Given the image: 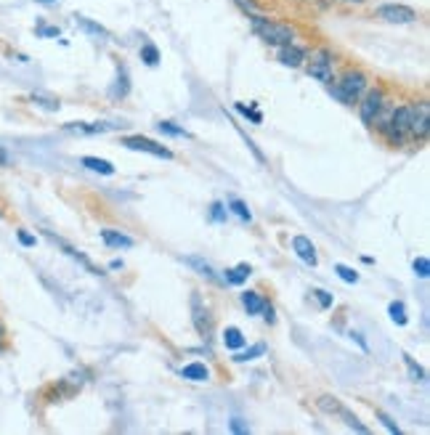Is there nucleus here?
Instances as JSON below:
<instances>
[{
  "label": "nucleus",
  "instance_id": "obj_1",
  "mask_svg": "<svg viewBox=\"0 0 430 435\" xmlns=\"http://www.w3.org/2000/svg\"><path fill=\"white\" fill-rule=\"evenodd\" d=\"M247 19H250L252 32H255L266 45L282 48V45H290L297 40V30L292 27V24H287V22H276V19L263 16V14L247 16Z\"/></svg>",
  "mask_w": 430,
  "mask_h": 435
},
{
  "label": "nucleus",
  "instance_id": "obj_2",
  "mask_svg": "<svg viewBox=\"0 0 430 435\" xmlns=\"http://www.w3.org/2000/svg\"><path fill=\"white\" fill-rule=\"evenodd\" d=\"M370 88V77L364 69H356V67H351V69H345L340 77H335L332 83H329V90H332V96L342 101V104L354 106L358 104V99L367 93Z\"/></svg>",
  "mask_w": 430,
  "mask_h": 435
},
{
  "label": "nucleus",
  "instance_id": "obj_3",
  "mask_svg": "<svg viewBox=\"0 0 430 435\" xmlns=\"http://www.w3.org/2000/svg\"><path fill=\"white\" fill-rule=\"evenodd\" d=\"M303 67H306L308 77L329 85V83L335 80V53H332V48H326V45L313 48L311 53L306 56V64H303Z\"/></svg>",
  "mask_w": 430,
  "mask_h": 435
},
{
  "label": "nucleus",
  "instance_id": "obj_4",
  "mask_svg": "<svg viewBox=\"0 0 430 435\" xmlns=\"http://www.w3.org/2000/svg\"><path fill=\"white\" fill-rule=\"evenodd\" d=\"M388 104V93L386 88H380V85H374V88H367V93L358 99V117L364 125H374L377 120V114L383 112V106Z\"/></svg>",
  "mask_w": 430,
  "mask_h": 435
},
{
  "label": "nucleus",
  "instance_id": "obj_5",
  "mask_svg": "<svg viewBox=\"0 0 430 435\" xmlns=\"http://www.w3.org/2000/svg\"><path fill=\"white\" fill-rule=\"evenodd\" d=\"M374 19L386 22V24H415L417 11L412 6H404V3H383L374 8Z\"/></svg>",
  "mask_w": 430,
  "mask_h": 435
},
{
  "label": "nucleus",
  "instance_id": "obj_6",
  "mask_svg": "<svg viewBox=\"0 0 430 435\" xmlns=\"http://www.w3.org/2000/svg\"><path fill=\"white\" fill-rule=\"evenodd\" d=\"M119 146L131 151H144V154H151V157H163V160H173V151L147 138V135H125V138H119Z\"/></svg>",
  "mask_w": 430,
  "mask_h": 435
},
{
  "label": "nucleus",
  "instance_id": "obj_7",
  "mask_svg": "<svg viewBox=\"0 0 430 435\" xmlns=\"http://www.w3.org/2000/svg\"><path fill=\"white\" fill-rule=\"evenodd\" d=\"M192 321H194V330L199 332V337L208 343L210 337H213V314H210V308L202 302V298L197 292L192 295Z\"/></svg>",
  "mask_w": 430,
  "mask_h": 435
},
{
  "label": "nucleus",
  "instance_id": "obj_8",
  "mask_svg": "<svg viewBox=\"0 0 430 435\" xmlns=\"http://www.w3.org/2000/svg\"><path fill=\"white\" fill-rule=\"evenodd\" d=\"M430 130V104L428 101H420L415 106V114H412V125H409V138L415 141H425Z\"/></svg>",
  "mask_w": 430,
  "mask_h": 435
},
{
  "label": "nucleus",
  "instance_id": "obj_9",
  "mask_svg": "<svg viewBox=\"0 0 430 435\" xmlns=\"http://www.w3.org/2000/svg\"><path fill=\"white\" fill-rule=\"evenodd\" d=\"M306 56H308V48H303V45H297V43L276 48L279 64H282V67H290V69H300V67L306 64Z\"/></svg>",
  "mask_w": 430,
  "mask_h": 435
},
{
  "label": "nucleus",
  "instance_id": "obj_10",
  "mask_svg": "<svg viewBox=\"0 0 430 435\" xmlns=\"http://www.w3.org/2000/svg\"><path fill=\"white\" fill-rule=\"evenodd\" d=\"M292 250H295V255L303 260V263H308L311 268H316V263H319V255H316V247H313V241L308 237H292Z\"/></svg>",
  "mask_w": 430,
  "mask_h": 435
},
{
  "label": "nucleus",
  "instance_id": "obj_11",
  "mask_svg": "<svg viewBox=\"0 0 430 435\" xmlns=\"http://www.w3.org/2000/svg\"><path fill=\"white\" fill-rule=\"evenodd\" d=\"M101 241H104L106 247H112V250H131V247L135 244L128 234L115 231V228H104V231H101Z\"/></svg>",
  "mask_w": 430,
  "mask_h": 435
},
{
  "label": "nucleus",
  "instance_id": "obj_12",
  "mask_svg": "<svg viewBox=\"0 0 430 435\" xmlns=\"http://www.w3.org/2000/svg\"><path fill=\"white\" fill-rule=\"evenodd\" d=\"M115 125H109V122H67L64 125V130L67 133H80V135H93V133H106V130H112Z\"/></svg>",
  "mask_w": 430,
  "mask_h": 435
},
{
  "label": "nucleus",
  "instance_id": "obj_13",
  "mask_svg": "<svg viewBox=\"0 0 430 435\" xmlns=\"http://www.w3.org/2000/svg\"><path fill=\"white\" fill-rule=\"evenodd\" d=\"M183 379H189V382H208L210 379V369L205 364H199V361H194V364H186V366H181L179 372Z\"/></svg>",
  "mask_w": 430,
  "mask_h": 435
},
{
  "label": "nucleus",
  "instance_id": "obj_14",
  "mask_svg": "<svg viewBox=\"0 0 430 435\" xmlns=\"http://www.w3.org/2000/svg\"><path fill=\"white\" fill-rule=\"evenodd\" d=\"M263 302L266 298L261 295V292H255V289H247V292H242V305H245V311L250 316H258L263 311Z\"/></svg>",
  "mask_w": 430,
  "mask_h": 435
},
{
  "label": "nucleus",
  "instance_id": "obj_15",
  "mask_svg": "<svg viewBox=\"0 0 430 435\" xmlns=\"http://www.w3.org/2000/svg\"><path fill=\"white\" fill-rule=\"evenodd\" d=\"M223 346L229 348V350H239V348L247 346V337L242 334L239 327H226L223 330Z\"/></svg>",
  "mask_w": 430,
  "mask_h": 435
},
{
  "label": "nucleus",
  "instance_id": "obj_16",
  "mask_svg": "<svg viewBox=\"0 0 430 435\" xmlns=\"http://www.w3.org/2000/svg\"><path fill=\"white\" fill-rule=\"evenodd\" d=\"M77 24L83 27V30L88 32L90 37H101V43H106V40H112V35H109V30L106 27H101V24H96V22H90V19H85V16H77Z\"/></svg>",
  "mask_w": 430,
  "mask_h": 435
},
{
  "label": "nucleus",
  "instance_id": "obj_17",
  "mask_svg": "<svg viewBox=\"0 0 430 435\" xmlns=\"http://www.w3.org/2000/svg\"><path fill=\"white\" fill-rule=\"evenodd\" d=\"M80 162H83V167H88L90 173H99V176H115V165L106 162V160H99V157H83Z\"/></svg>",
  "mask_w": 430,
  "mask_h": 435
},
{
  "label": "nucleus",
  "instance_id": "obj_18",
  "mask_svg": "<svg viewBox=\"0 0 430 435\" xmlns=\"http://www.w3.org/2000/svg\"><path fill=\"white\" fill-rule=\"evenodd\" d=\"M186 263H189L192 268H197V273H199V276H205L208 282H215V284H223L221 279H218V273L213 271V266H210V263H205V260H199V257H186Z\"/></svg>",
  "mask_w": 430,
  "mask_h": 435
},
{
  "label": "nucleus",
  "instance_id": "obj_19",
  "mask_svg": "<svg viewBox=\"0 0 430 435\" xmlns=\"http://www.w3.org/2000/svg\"><path fill=\"white\" fill-rule=\"evenodd\" d=\"M30 101L38 106H43V109H48V112H59V106H61V101L56 99V96H48V93H40V90L32 93Z\"/></svg>",
  "mask_w": 430,
  "mask_h": 435
},
{
  "label": "nucleus",
  "instance_id": "obj_20",
  "mask_svg": "<svg viewBox=\"0 0 430 435\" xmlns=\"http://www.w3.org/2000/svg\"><path fill=\"white\" fill-rule=\"evenodd\" d=\"M252 273V268L247 266V263H239L237 268H231V271H226V284H242V282H247V276Z\"/></svg>",
  "mask_w": 430,
  "mask_h": 435
},
{
  "label": "nucleus",
  "instance_id": "obj_21",
  "mask_svg": "<svg viewBox=\"0 0 430 435\" xmlns=\"http://www.w3.org/2000/svg\"><path fill=\"white\" fill-rule=\"evenodd\" d=\"M226 207H229V210H234V215H237V218H242V221H247V223H250V221H252V212H250V207H247V205H245V202H242L239 196H231Z\"/></svg>",
  "mask_w": 430,
  "mask_h": 435
},
{
  "label": "nucleus",
  "instance_id": "obj_22",
  "mask_svg": "<svg viewBox=\"0 0 430 435\" xmlns=\"http://www.w3.org/2000/svg\"><path fill=\"white\" fill-rule=\"evenodd\" d=\"M141 61H144L147 67H157V64H160V51H157V45H151V43L141 45Z\"/></svg>",
  "mask_w": 430,
  "mask_h": 435
},
{
  "label": "nucleus",
  "instance_id": "obj_23",
  "mask_svg": "<svg viewBox=\"0 0 430 435\" xmlns=\"http://www.w3.org/2000/svg\"><path fill=\"white\" fill-rule=\"evenodd\" d=\"M388 314H390V318L399 324V327H404L409 318H406V308H404V302L401 300H393L390 305H388Z\"/></svg>",
  "mask_w": 430,
  "mask_h": 435
},
{
  "label": "nucleus",
  "instance_id": "obj_24",
  "mask_svg": "<svg viewBox=\"0 0 430 435\" xmlns=\"http://www.w3.org/2000/svg\"><path fill=\"white\" fill-rule=\"evenodd\" d=\"M338 417H342V420H345V425H348L351 430H356V433H370V430H367V425H361V422H358V417H354V414H351L345 406H340Z\"/></svg>",
  "mask_w": 430,
  "mask_h": 435
},
{
  "label": "nucleus",
  "instance_id": "obj_25",
  "mask_svg": "<svg viewBox=\"0 0 430 435\" xmlns=\"http://www.w3.org/2000/svg\"><path fill=\"white\" fill-rule=\"evenodd\" d=\"M157 130H160V133H165V135H173V138H189V133H186L183 128H179L176 122H167V120L157 122Z\"/></svg>",
  "mask_w": 430,
  "mask_h": 435
},
{
  "label": "nucleus",
  "instance_id": "obj_26",
  "mask_svg": "<svg viewBox=\"0 0 430 435\" xmlns=\"http://www.w3.org/2000/svg\"><path fill=\"white\" fill-rule=\"evenodd\" d=\"M263 353H266V346H263V343H258V346H252V348H247V350H242V353H237V356H234V361H239V364H245V361L258 359V356H263Z\"/></svg>",
  "mask_w": 430,
  "mask_h": 435
},
{
  "label": "nucleus",
  "instance_id": "obj_27",
  "mask_svg": "<svg viewBox=\"0 0 430 435\" xmlns=\"http://www.w3.org/2000/svg\"><path fill=\"white\" fill-rule=\"evenodd\" d=\"M316 404H319V409H322V411H326V414H338V411H340V406H342L340 401L335 398V395H322Z\"/></svg>",
  "mask_w": 430,
  "mask_h": 435
},
{
  "label": "nucleus",
  "instance_id": "obj_28",
  "mask_svg": "<svg viewBox=\"0 0 430 435\" xmlns=\"http://www.w3.org/2000/svg\"><path fill=\"white\" fill-rule=\"evenodd\" d=\"M234 109H237L239 114H245V117H250V120L255 122V125H261V122H263V114H261V112H258L255 106H245V104H242V101H237V104H234Z\"/></svg>",
  "mask_w": 430,
  "mask_h": 435
},
{
  "label": "nucleus",
  "instance_id": "obj_29",
  "mask_svg": "<svg viewBox=\"0 0 430 435\" xmlns=\"http://www.w3.org/2000/svg\"><path fill=\"white\" fill-rule=\"evenodd\" d=\"M335 273L340 276L345 284H356V282H358V273H356V271L348 268V266H342V263H338V266H335Z\"/></svg>",
  "mask_w": 430,
  "mask_h": 435
},
{
  "label": "nucleus",
  "instance_id": "obj_30",
  "mask_svg": "<svg viewBox=\"0 0 430 435\" xmlns=\"http://www.w3.org/2000/svg\"><path fill=\"white\" fill-rule=\"evenodd\" d=\"M128 90H131V85H128V72H125V67H119L117 88L112 90V93H115V96H119V99H125V96H128Z\"/></svg>",
  "mask_w": 430,
  "mask_h": 435
},
{
  "label": "nucleus",
  "instance_id": "obj_31",
  "mask_svg": "<svg viewBox=\"0 0 430 435\" xmlns=\"http://www.w3.org/2000/svg\"><path fill=\"white\" fill-rule=\"evenodd\" d=\"M404 364L409 366V375H412L415 382H425V372H422V366H417L412 356H406V353H404Z\"/></svg>",
  "mask_w": 430,
  "mask_h": 435
},
{
  "label": "nucleus",
  "instance_id": "obj_32",
  "mask_svg": "<svg viewBox=\"0 0 430 435\" xmlns=\"http://www.w3.org/2000/svg\"><path fill=\"white\" fill-rule=\"evenodd\" d=\"M226 215H229V207H226L223 202H213V205H210V218H213L215 223H223Z\"/></svg>",
  "mask_w": 430,
  "mask_h": 435
},
{
  "label": "nucleus",
  "instance_id": "obj_33",
  "mask_svg": "<svg viewBox=\"0 0 430 435\" xmlns=\"http://www.w3.org/2000/svg\"><path fill=\"white\" fill-rule=\"evenodd\" d=\"M412 268L420 279H428L430 276V260L428 257H415V263H412Z\"/></svg>",
  "mask_w": 430,
  "mask_h": 435
},
{
  "label": "nucleus",
  "instance_id": "obj_34",
  "mask_svg": "<svg viewBox=\"0 0 430 435\" xmlns=\"http://www.w3.org/2000/svg\"><path fill=\"white\" fill-rule=\"evenodd\" d=\"M311 295H313V300L319 302V308H332V302H335V298H332L326 289H313Z\"/></svg>",
  "mask_w": 430,
  "mask_h": 435
},
{
  "label": "nucleus",
  "instance_id": "obj_35",
  "mask_svg": "<svg viewBox=\"0 0 430 435\" xmlns=\"http://www.w3.org/2000/svg\"><path fill=\"white\" fill-rule=\"evenodd\" d=\"M374 417H377V420L383 422V425H386V427L390 430V433H396V435L401 433V427H399V425H396L393 420H390V417H388L386 411H380V409H377V411H374Z\"/></svg>",
  "mask_w": 430,
  "mask_h": 435
},
{
  "label": "nucleus",
  "instance_id": "obj_36",
  "mask_svg": "<svg viewBox=\"0 0 430 435\" xmlns=\"http://www.w3.org/2000/svg\"><path fill=\"white\" fill-rule=\"evenodd\" d=\"M229 427H231V433H250V427L245 425V420H239V417H234V420L229 422Z\"/></svg>",
  "mask_w": 430,
  "mask_h": 435
},
{
  "label": "nucleus",
  "instance_id": "obj_37",
  "mask_svg": "<svg viewBox=\"0 0 430 435\" xmlns=\"http://www.w3.org/2000/svg\"><path fill=\"white\" fill-rule=\"evenodd\" d=\"M261 314H263V321H266V324H274V321H276V316H274V305H271V302H263V311H261Z\"/></svg>",
  "mask_w": 430,
  "mask_h": 435
},
{
  "label": "nucleus",
  "instance_id": "obj_38",
  "mask_svg": "<svg viewBox=\"0 0 430 435\" xmlns=\"http://www.w3.org/2000/svg\"><path fill=\"white\" fill-rule=\"evenodd\" d=\"M16 237H19V241H22V244H24V247H35V237H32V234H27V231H24V228H22V231H16Z\"/></svg>",
  "mask_w": 430,
  "mask_h": 435
},
{
  "label": "nucleus",
  "instance_id": "obj_39",
  "mask_svg": "<svg viewBox=\"0 0 430 435\" xmlns=\"http://www.w3.org/2000/svg\"><path fill=\"white\" fill-rule=\"evenodd\" d=\"M59 27H40V30H38V35H40V37H59Z\"/></svg>",
  "mask_w": 430,
  "mask_h": 435
},
{
  "label": "nucleus",
  "instance_id": "obj_40",
  "mask_svg": "<svg viewBox=\"0 0 430 435\" xmlns=\"http://www.w3.org/2000/svg\"><path fill=\"white\" fill-rule=\"evenodd\" d=\"M351 337H354V340H356L358 346H361V350H370V348H367V343H364V337H361L358 332H351Z\"/></svg>",
  "mask_w": 430,
  "mask_h": 435
},
{
  "label": "nucleus",
  "instance_id": "obj_41",
  "mask_svg": "<svg viewBox=\"0 0 430 435\" xmlns=\"http://www.w3.org/2000/svg\"><path fill=\"white\" fill-rule=\"evenodd\" d=\"M338 3H345V6H364L367 0H338Z\"/></svg>",
  "mask_w": 430,
  "mask_h": 435
},
{
  "label": "nucleus",
  "instance_id": "obj_42",
  "mask_svg": "<svg viewBox=\"0 0 430 435\" xmlns=\"http://www.w3.org/2000/svg\"><path fill=\"white\" fill-rule=\"evenodd\" d=\"M109 268H112V271L122 268V260H112V263H109Z\"/></svg>",
  "mask_w": 430,
  "mask_h": 435
},
{
  "label": "nucleus",
  "instance_id": "obj_43",
  "mask_svg": "<svg viewBox=\"0 0 430 435\" xmlns=\"http://www.w3.org/2000/svg\"><path fill=\"white\" fill-rule=\"evenodd\" d=\"M3 340H6V324L0 321V343H3Z\"/></svg>",
  "mask_w": 430,
  "mask_h": 435
},
{
  "label": "nucleus",
  "instance_id": "obj_44",
  "mask_svg": "<svg viewBox=\"0 0 430 435\" xmlns=\"http://www.w3.org/2000/svg\"><path fill=\"white\" fill-rule=\"evenodd\" d=\"M35 3H59V0H35Z\"/></svg>",
  "mask_w": 430,
  "mask_h": 435
},
{
  "label": "nucleus",
  "instance_id": "obj_45",
  "mask_svg": "<svg viewBox=\"0 0 430 435\" xmlns=\"http://www.w3.org/2000/svg\"><path fill=\"white\" fill-rule=\"evenodd\" d=\"M0 350H3V343H0Z\"/></svg>",
  "mask_w": 430,
  "mask_h": 435
}]
</instances>
